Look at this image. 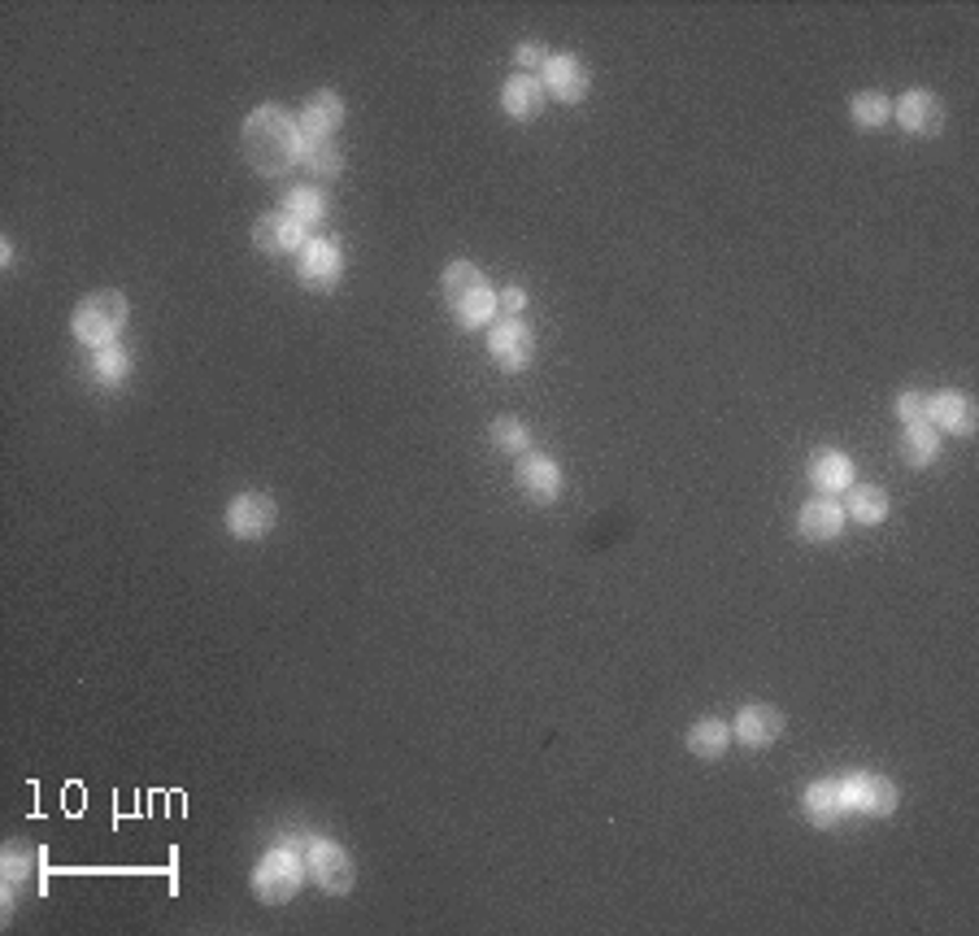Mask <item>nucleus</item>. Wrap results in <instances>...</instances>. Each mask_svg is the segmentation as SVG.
<instances>
[{
  "label": "nucleus",
  "mask_w": 979,
  "mask_h": 936,
  "mask_svg": "<svg viewBox=\"0 0 979 936\" xmlns=\"http://www.w3.org/2000/svg\"><path fill=\"white\" fill-rule=\"evenodd\" d=\"M244 153L258 175H283L301 153V131L279 104H261L244 122Z\"/></svg>",
  "instance_id": "nucleus-1"
},
{
  "label": "nucleus",
  "mask_w": 979,
  "mask_h": 936,
  "mask_svg": "<svg viewBox=\"0 0 979 936\" xmlns=\"http://www.w3.org/2000/svg\"><path fill=\"white\" fill-rule=\"evenodd\" d=\"M444 301H449V310L458 313V322H466V327L483 322L488 313L497 310V297H492L488 279L470 261H453L444 270Z\"/></svg>",
  "instance_id": "nucleus-2"
},
{
  "label": "nucleus",
  "mask_w": 979,
  "mask_h": 936,
  "mask_svg": "<svg viewBox=\"0 0 979 936\" xmlns=\"http://www.w3.org/2000/svg\"><path fill=\"white\" fill-rule=\"evenodd\" d=\"M122 322H127L122 292H92V297L74 310V336H79L83 345H92V349H104V345H113V336L122 331Z\"/></svg>",
  "instance_id": "nucleus-3"
},
{
  "label": "nucleus",
  "mask_w": 979,
  "mask_h": 936,
  "mask_svg": "<svg viewBox=\"0 0 979 936\" xmlns=\"http://www.w3.org/2000/svg\"><path fill=\"white\" fill-rule=\"evenodd\" d=\"M253 885H258V897L261 902H288L297 888H301V867H297V858H292V849H274V854H266L258 867V876H253Z\"/></svg>",
  "instance_id": "nucleus-4"
},
{
  "label": "nucleus",
  "mask_w": 979,
  "mask_h": 936,
  "mask_svg": "<svg viewBox=\"0 0 979 936\" xmlns=\"http://www.w3.org/2000/svg\"><path fill=\"white\" fill-rule=\"evenodd\" d=\"M279 519V506L266 497V492H240L236 501H231V510H227V522H231V531L236 536H244V540H258L266 536L270 527Z\"/></svg>",
  "instance_id": "nucleus-5"
},
{
  "label": "nucleus",
  "mask_w": 979,
  "mask_h": 936,
  "mask_svg": "<svg viewBox=\"0 0 979 936\" xmlns=\"http://www.w3.org/2000/svg\"><path fill=\"white\" fill-rule=\"evenodd\" d=\"M310 872L327 893H349L353 888V858L331 840H313L310 845Z\"/></svg>",
  "instance_id": "nucleus-6"
},
{
  "label": "nucleus",
  "mask_w": 979,
  "mask_h": 936,
  "mask_svg": "<svg viewBox=\"0 0 979 936\" xmlns=\"http://www.w3.org/2000/svg\"><path fill=\"white\" fill-rule=\"evenodd\" d=\"M253 240L261 253H292V249H306V227L292 213H266L253 227Z\"/></svg>",
  "instance_id": "nucleus-7"
},
{
  "label": "nucleus",
  "mask_w": 979,
  "mask_h": 936,
  "mask_svg": "<svg viewBox=\"0 0 979 936\" xmlns=\"http://www.w3.org/2000/svg\"><path fill=\"white\" fill-rule=\"evenodd\" d=\"M845 784V797L849 806L867 810V815H892L897 810V788L883 780V776H849Z\"/></svg>",
  "instance_id": "nucleus-8"
},
{
  "label": "nucleus",
  "mask_w": 979,
  "mask_h": 936,
  "mask_svg": "<svg viewBox=\"0 0 979 936\" xmlns=\"http://www.w3.org/2000/svg\"><path fill=\"white\" fill-rule=\"evenodd\" d=\"M536 354V340L531 331L518 322V318H506L497 331H492V358L506 366V370H522Z\"/></svg>",
  "instance_id": "nucleus-9"
},
{
  "label": "nucleus",
  "mask_w": 979,
  "mask_h": 936,
  "mask_svg": "<svg viewBox=\"0 0 979 936\" xmlns=\"http://www.w3.org/2000/svg\"><path fill=\"white\" fill-rule=\"evenodd\" d=\"M540 88L553 92L558 101H583V92H588V70H583L575 57H549Z\"/></svg>",
  "instance_id": "nucleus-10"
},
{
  "label": "nucleus",
  "mask_w": 979,
  "mask_h": 936,
  "mask_svg": "<svg viewBox=\"0 0 979 936\" xmlns=\"http://www.w3.org/2000/svg\"><path fill=\"white\" fill-rule=\"evenodd\" d=\"M518 488H522V497H531V501H553L558 497V488H562V470L553 467L549 458H540V454H531V458H522L518 462Z\"/></svg>",
  "instance_id": "nucleus-11"
},
{
  "label": "nucleus",
  "mask_w": 979,
  "mask_h": 936,
  "mask_svg": "<svg viewBox=\"0 0 979 936\" xmlns=\"http://www.w3.org/2000/svg\"><path fill=\"white\" fill-rule=\"evenodd\" d=\"M845 810H849L845 784H840V780L810 784V793H806V815H810V824L831 828V824H840V819H845Z\"/></svg>",
  "instance_id": "nucleus-12"
},
{
  "label": "nucleus",
  "mask_w": 979,
  "mask_h": 936,
  "mask_svg": "<svg viewBox=\"0 0 979 936\" xmlns=\"http://www.w3.org/2000/svg\"><path fill=\"white\" fill-rule=\"evenodd\" d=\"M897 118H901L906 131L931 136V131H940V122H945V104L936 101L931 92H906L901 104H897Z\"/></svg>",
  "instance_id": "nucleus-13"
},
{
  "label": "nucleus",
  "mask_w": 979,
  "mask_h": 936,
  "mask_svg": "<svg viewBox=\"0 0 979 936\" xmlns=\"http://www.w3.org/2000/svg\"><path fill=\"white\" fill-rule=\"evenodd\" d=\"M779 731H783V715H779L775 706H745V710L736 715V736H740L745 745H753V749L771 745Z\"/></svg>",
  "instance_id": "nucleus-14"
},
{
  "label": "nucleus",
  "mask_w": 979,
  "mask_h": 936,
  "mask_svg": "<svg viewBox=\"0 0 979 936\" xmlns=\"http://www.w3.org/2000/svg\"><path fill=\"white\" fill-rule=\"evenodd\" d=\"M928 418H936L940 427H949L958 436H971L976 431V401L962 392H940V397H928Z\"/></svg>",
  "instance_id": "nucleus-15"
},
{
  "label": "nucleus",
  "mask_w": 979,
  "mask_h": 936,
  "mask_svg": "<svg viewBox=\"0 0 979 936\" xmlns=\"http://www.w3.org/2000/svg\"><path fill=\"white\" fill-rule=\"evenodd\" d=\"M344 122V104L336 92H318L310 104H306V113H301V122H297V131L301 136H318V140H327L336 127Z\"/></svg>",
  "instance_id": "nucleus-16"
},
{
  "label": "nucleus",
  "mask_w": 979,
  "mask_h": 936,
  "mask_svg": "<svg viewBox=\"0 0 979 936\" xmlns=\"http://www.w3.org/2000/svg\"><path fill=\"white\" fill-rule=\"evenodd\" d=\"M797 527H801L806 540H836L840 527H845V510H840L836 501H806Z\"/></svg>",
  "instance_id": "nucleus-17"
},
{
  "label": "nucleus",
  "mask_w": 979,
  "mask_h": 936,
  "mask_svg": "<svg viewBox=\"0 0 979 936\" xmlns=\"http://www.w3.org/2000/svg\"><path fill=\"white\" fill-rule=\"evenodd\" d=\"M501 104H506V113H515V118H536V113L545 109L540 79H536V74H515V79L506 83V92H501Z\"/></svg>",
  "instance_id": "nucleus-18"
},
{
  "label": "nucleus",
  "mask_w": 979,
  "mask_h": 936,
  "mask_svg": "<svg viewBox=\"0 0 979 936\" xmlns=\"http://www.w3.org/2000/svg\"><path fill=\"white\" fill-rule=\"evenodd\" d=\"M340 275V249L331 240H310L301 249V279L306 283H331Z\"/></svg>",
  "instance_id": "nucleus-19"
},
{
  "label": "nucleus",
  "mask_w": 979,
  "mask_h": 936,
  "mask_svg": "<svg viewBox=\"0 0 979 936\" xmlns=\"http://www.w3.org/2000/svg\"><path fill=\"white\" fill-rule=\"evenodd\" d=\"M810 479L823 488V492H840V488H853V462L836 449H823L815 454V467H810Z\"/></svg>",
  "instance_id": "nucleus-20"
},
{
  "label": "nucleus",
  "mask_w": 979,
  "mask_h": 936,
  "mask_svg": "<svg viewBox=\"0 0 979 936\" xmlns=\"http://www.w3.org/2000/svg\"><path fill=\"white\" fill-rule=\"evenodd\" d=\"M727 745H731V728L719 724V719H706V724H697V728L688 731V749H692L697 758H719Z\"/></svg>",
  "instance_id": "nucleus-21"
},
{
  "label": "nucleus",
  "mask_w": 979,
  "mask_h": 936,
  "mask_svg": "<svg viewBox=\"0 0 979 936\" xmlns=\"http://www.w3.org/2000/svg\"><path fill=\"white\" fill-rule=\"evenodd\" d=\"M849 515L858 522H879L888 515V492L876 488V484H858L849 488Z\"/></svg>",
  "instance_id": "nucleus-22"
},
{
  "label": "nucleus",
  "mask_w": 979,
  "mask_h": 936,
  "mask_svg": "<svg viewBox=\"0 0 979 936\" xmlns=\"http://www.w3.org/2000/svg\"><path fill=\"white\" fill-rule=\"evenodd\" d=\"M297 161H306L313 175H322V179L340 175V153L331 149V140H318V136H301V153H297Z\"/></svg>",
  "instance_id": "nucleus-23"
},
{
  "label": "nucleus",
  "mask_w": 979,
  "mask_h": 936,
  "mask_svg": "<svg viewBox=\"0 0 979 936\" xmlns=\"http://www.w3.org/2000/svg\"><path fill=\"white\" fill-rule=\"evenodd\" d=\"M936 445H940V436L931 431V422H915V427H906V440H901V458L906 462H915V467H923L936 458Z\"/></svg>",
  "instance_id": "nucleus-24"
},
{
  "label": "nucleus",
  "mask_w": 979,
  "mask_h": 936,
  "mask_svg": "<svg viewBox=\"0 0 979 936\" xmlns=\"http://www.w3.org/2000/svg\"><path fill=\"white\" fill-rule=\"evenodd\" d=\"M322 209H327V206H322V197H318L313 188H297V192L288 197V209H283V213H292L301 227H310V222H318V218H322Z\"/></svg>",
  "instance_id": "nucleus-25"
},
{
  "label": "nucleus",
  "mask_w": 979,
  "mask_h": 936,
  "mask_svg": "<svg viewBox=\"0 0 979 936\" xmlns=\"http://www.w3.org/2000/svg\"><path fill=\"white\" fill-rule=\"evenodd\" d=\"M853 122L858 127H883L888 122V101L879 97V92H867V97H853Z\"/></svg>",
  "instance_id": "nucleus-26"
},
{
  "label": "nucleus",
  "mask_w": 979,
  "mask_h": 936,
  "mask_svg": "<svg viewBox=\"0 0 979 936\" xmlns=\"http://www.w3.org/2000/svg\"><path fill=\"white\" fill-rule=\"evenodd\" d=\"M492 440L501 445V449H510V454H522L527 449V422H518V418H497L492 422Z\"/></svg>",
  "instance_id": "nucleus-27"
},
{
  "label": "nucleus",
  "mask_w": 979,
  "mask_h": 936,
  "mask_svg": "<svg viewBox=\"0 0 979 936\" xmlns=\"http://www.w3.org/2000/svg\"><path fill=\"white\" fill-rule=\"evenodd\" d=\"M122 375H127V354H122L118 345H104V349H97V379L113 384V379H122Z\"/></svg>",
  "instance_id": "nucleus-28"
},
{
  "label": "nucleus",
  "mask_w": 979,
  "mask_h": 936,
  "mask_svg": "<svg viewBox=\"0 0 979 936\" xmlns=\"http://www.w3.org/2000/svg\"><path fill=\"white\" fill-rule=\"evenodd\" d=\"M27 872H31V849H27L22 840H13V845H9V854H4V876L18 885Z\"/></svg>",
  "instance_id": "nucleus-29"
},
{
  "label": "nucleus",
  "mask_w": 979,
  "mask_h": 936,
  "mask_svg": "<svg viewBox=\"0 0 979 936\" xmlns=\"http://www.w3.org/2000/svg\"><path fill=\"white\" fill-rule=\"evenodd\" d=\"M897 415L906 418V427H915V422H928V397H923V392H901V401H897Z\"/></svg>",
  "instance_id": "nucleus-30"
},
{
  "label": "nucleus",
  "mask_w": 979,
  "mask_h": 936,
  "mask_svg": "<svg viewBox=\"0 0 979 936\" xmlns=\"http://www.w3.org/2000/svg\"><path fill=\"white\" fill-rule=\"evenodd\" d=\"M540 52H545L540 44H518L515 57H518V66H522V70L531 74V66H540Z\"/></svg>",
  "instance_id": "nucleus-31"
},
{
  "label": "nucleus",
  "mask_w": 979,
  "mask_h": 936,
  "mask_svg": "<svg viewBox=\"0 0 979 936\" xmlns=\"http://www.w3.org/2000/svg\"><path fill=\"white\" fill-rule=\"evenodd\" d=\"M522 301H527V297H522L518 288H506V292L497 297V306H501V310H506V313H518V310H522Z\"/></svg>",
  "instance_id": "nucleus-32"
}]
</instances>
